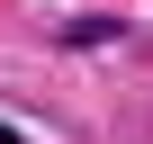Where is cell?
<instances>
[{"instance_id": "6da1fadb", "label": "cell", "mask_w": 153, "mask_h": 144, "mask_svg": "<svg viewBox=\"0 0 153 144\" xmlns=\"http://www.w3.org/2000/svg\"><path fill=\"white\" fill-rule=\"evenodd\" d=\"M117 36V18H81V27H63V45H108Z\"/></svg>"}, {"instance_id": "7a4b0ae2", "label": "cell", "mask_w": 153, "mask_h": 144, "mask_svg": "<svg viewBox=\"0 0 153 144\" xmlns=\"http://www.w3.org/2000/svg\"><path fill=\"white\" fill-rule=\"evenodd\" d=\"M0 144H18V126H0Z\"/></svg>"}]
</instances>
